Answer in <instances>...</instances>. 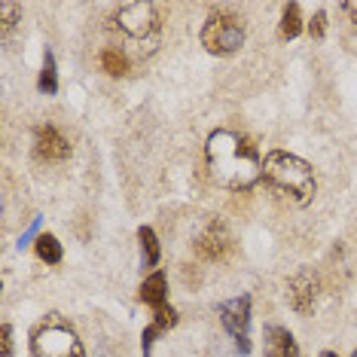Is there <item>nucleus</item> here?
Instances as JSON below:
<instances>
[{
  "instance_id": "f257e3e1",
  "label": "nucleus",
  "mask_w": 357,
  "mask_h": 357,
  "mask_svg": "<svg viewBox=\"0 0 357 357\" xmlns=\"http://www.w3.org/2000/svg\"><path fill=\"white\" fill-rule=\"evenodd\" d=\"M208 168L226 190H250L263 177V159L250 137L235 132H214L208 137Z\"/></svg>"
},
{
  "instance_id": "f03ea898",
  "label": "nucleus",
  "mask_w": 357,
  "mask_h": 357,
  "mask_svg": "<svg viewBox=\"0 0 357 357\" xmlns=\"http://www.w3.org/2000/svg\"><path fill=\"white\" fill-rule=\"evenodd\" d=\"M263 177L266 183L272 186L278 196H284L294 205H308L314 199V172L308 162H303L294 153H284V150H272L263 162Z\"/></svg>"
},
{
  "instance_id": "7ed1b4c3",
  "label": "nucleus",
  "mask_w": 357,
  "mask_h": 357,
  "mask_svg": "<svg viewBox=\"0 0 357 357\" xmlns=\"http://www.w3.org/2000/svg\"><path fill=\"white\" fill-rule=\"evenodd\" d=\"M113 31L126 40V50L135 55H153L159 46V6L156 3H123L113 13Z\"/></svg>"
},
{
  "instance_id": "20e7f679",
  "label": "nucleus",
  "mask_w": 357,
  "mask_h": 357,
  "mask_svg": "<svg viewBox=\"0 0 357 357\" xmlns=\"http://www.w3.org/2000/svg\"><path fill=\"white\" fill-rule=\"evenodd\" d=\"M31 351L34 357H83V342H79L77 330L68 327L64 321L52 318L40 324L31 336Z\"/></svg>"
},
{
  "instance_id": "39448f33",
  "label": "nucleus",
  "mask_w": 357,
  "mask_h": 357,
  "mask_svg": "<svg viewBox=\"0 0 357 357\" xmlns=\"http://www.w3.org/2000/svg\"><path fill=\"white\" fill-rule=\"evenodd\" d=\"M245 43V22L229 10H217L205 19L202 28V46L214 55H232Z\"/></svg>"
},
{
  "instance_id": "423d86ee",
  "label": "nucleus",
  "mask_w": 357,
  "mask_h": 357,
  "mask_svg": "<svg viewBox=\"0 0 357 357\" xmlns=\"http://www.w3.org/2000/svg\"><path fill=\"white\" fill-rule=\"evenodd\" d=\"M220 321L223 327L229 330V336L235 339V348L241 354L250 351V342H248V327H250V296H235V299H226L220 303Z\"/></svg>"
},
{
  "instance_id": "0eeeda50",
  "label": "nucleus",
  "mask_w": 357,
  "mask_h": 357,
  "mask_svg": "<svg viewBox=\"0 0 357 357\" xmlns=\"http://www.w3.org/2000/svg\"><path fill=\"white\" fill-rule=\"evenodd\" d=\"M287 299L299 314H308L314 308V299H318V278L308 269L296 272L294 278L287 281Z\"/></svg>"
},
{
  "instance_id": "6e6552de",
  "label": "nucleus",
  "mask_w": 357,
  "mask_h": 357,
  "mask_svg": "<svg viewBox=\"0 0 357 357\" xmlns=\"http://www.w3.org/2000/svg\"><path fill=\"white\" fill-rule=\"evenodd\" d=\"M34 153H37V159H43V162H64L70 156V144L59 135V128L43 126V128H37Z\"/></svg>"
},
{
  "instance_id": "1a4fd4ad",
  "label": "nucleus",
  "mask_w": 357,
  "mask_h": 357,
  "mask_svg": "<svg viewBox=\"0 0 357 357\" xmlns=\"http://www.w3.org/2000/svg\"><path fill=\"white\" fill-rule=\"evenodd\" d=\"M229 248H232V235H229V229H226L220 220L211 223L208 229L199 235V241H196V250L205 259H223Z\"/></svg>"
},
{
  "instance_id": "9d476101",
  "label": "nucleus",
  "mask_w": 357,
  "mask_h": 357,
  "mask_svg": "<svg viewBox=\"0 0 357 357\" xmlns=\"http://www.w3.org/2000/svg\"><path fill=\"white\" fill-rule=\"evenodd\" d=\"M266 357H299L294 333L278 327V324L266 327Z\"/></svg>"
},
{
  "instance_id": "9b49d317",
  "label": "nucleus",
  "mask_w": 357,
  "mask_h": 357,
  "mask_svg": "<svg viewBox=\"0 0 357 357\" xmlns=\"http://www.w3.org/2000/svg\"><path fill=\"white\" fill-rule=\"evenodd\" d=\"M141 299L153 308H162L165 305V275L162 272H153L147 281L141 284Z\"/></svg>"
},
{
  "instance_id": "f8f14e48",
  "label": "nucleus",
  "mask_w": 357,
  "mask_h": 357,
  "mask_svg": "<svg viewBox=\"0 0 357 357\" xmlns=\"http://www.w3.org/2000/svg\"><path fill=\"white\" fill-rule=\"evenodd\" d=\"M299 31H303V19H299V6L296 3H287L281 13V37L284 40H294Z\"/></svg>"
},
{
  "instance_id": "ddd939ff",
  "label": "nucleus",
  "mask_w": 357,
  "mask_h": 357,
  "mask_svg": "<svg viewBox=\"0 0 357 357\" xmlns=\"http://www.w3.org/2000/svg\"><path fill=\"white\" fill-rule=\"evenodd\" d=\"M37 89H40L43 95H52L55 89H59V74H55V59H52V52L43 55V70H40Z\"/></svg>"
},
{
  "instance_id": "4468645a",
  "label": "nucleus",
  "mask_w": 357,
  "mask_h": 357,
  "mask_svg": "<svg viewBox=\"0 0 357 357\" xmlns=\"http://www.w3.org/2000/svg\"><path fill=\"white\" fill-rule=\"evenodd\" d=\"M137 238H141V250H144V266H156V263H159V241H156V232H153L150 226H141Z\"/></svg>"
},
{
  "instance_id": "2eb2a0df",
  "label": "nucleus",
  "mask_w": 357,
  "mask_h": 357,
  "mask_svg": "<svg viewBox=\"0 0 357 357\" xmlns=\"http://www.w3.org/2000/svg\"><path fill=\"white\" fill-rule=\"evenodd\" d=\"M101 64H104V70H107L110 77L128 74V59H126L123 52H116V50H104L101 52Z\"/></svg>"
},
{
  "instance_id": "dca6fc26",
  "label": "nucleus",
  "mask_w": 357,
  "mask_h": 357,
  "mask_svg": "<svg viewBox=\"0 0 357 357\" xmlns=\"http://www.w3.org/2000/svg\"><path fill=\"white\" fill-rule=\"evenodd\" d=\"M37 257L46 263H61V245L55 235H40L37 238Z\"/></svg>"
},
{
  "instance_id": "f3484780",
  "label": "nucleus",
  "mask_w": 357,
  "mask_h": 357,
  "mask_svg": "<svg viewBox=\"0 0 357 357\" xmlns=\"http://www.w3.org/2000/svg\"><path fill=\"white\" fill-rule=\"evenodd\" d=\"M15 19H19V6L15 3H0V34H10Z\"/></svg>"
},
{
  "instance_id": "a211bd4d",
  "label": "nucleus",
  "mask_w": 357,
  "mask_h": 357,
  "mask_svg": "<svg viewBox=\"0 0 357 357\" xmlns=\"http://www.w3.org/2000/svg\"><path fill=\"white\" fill-rule=\"evenodd\" d=\"M153 324H156V327H159L162 333L172 330L174 324H177V312H174L172 305H162V308H156V321H153Z\"/></svg>"
},
{
  "instance_id": "6ab92c4d",
  "label": "nucleus",
  "mask_w": 357,
  "mask_h": 357,
  "mask_svg": "<svg viewBox=\"0 0 357 357\" xmlns=\"http://www.w3.org/2000/svg\"><path fill=\"white\" fill-rule=\"evenodd\" d=\"M0 357H13V327L10 324L0 327Z\"/></svg>"
},
{
  "instance_id": "aec40b11",
  "label": "nucleus",
  "mask_w": 357,
  "mask_h": 357,
  "mask_svg": "<svg viewBox=\"0 0 357 357\" xmlns=\"http://www.w3.org/2000/svg\"><path fill=\"white\" fill-rule=\"evenodd\" d=\"M324 31H327V15L318 13L312 22H308V34H312L314 40H321V37H324Z\"/></svg>"
},
{
  "instance_id": "412c9836",
  "label": "nucleus",
  "mask_w": 357,
  "mask_h": 357,
  "mask_svg": "<svg viewBox=\"0 0 357 357\" xmlns=\"http://www.w3.org/2000/svg\"><path fill=\"white\" fill-rule=\"evenodd\" d=\"M342 10H345L348 19H351L354 25H357V3H342Z\"/></svg>"
},
{
  "instance_id": "4be33fe9",
  "label": "nucleus",
  "mask_w": 357,
  "mask_h": 357,
  "mask_svg": "<svg viewBox=\"0 0 357 357\" xmlns=\"http://www.w3.org/2000/svg\"><path fill=\"white\" fill-rule=\"evenodd\" d=\"M321 357H339V354H333V351H324Z\"/></svg>"
},
{
  "instance_id": "5701e85b",
  "label": "nucleus",
  "mask_w": 357,
  "mask_h": 357,
  "mask_svg": "<svg viewBox=\"0 0 357 357\" xmlns=\"http://www.w3.org/2000/svg\"><path fill=\"white\" fill-rule=\"evenodd\" d=\"M354 357H357V351H354Z\"/></svg>"
}]
</instances>
